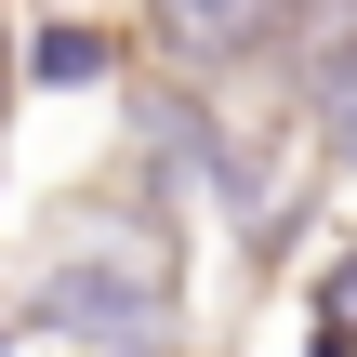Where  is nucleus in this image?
<instances>
[{"instance_id":"5","label":"nucleus","mask_w":357,"mask_h":357,"mask_svg":"<svg viewBox=\"0 0 357 357\" xmlns=\"http://www.w3.org/2000/svg\"><path fill=\"white\" fill-rule=\"evenodd\" d=\"M318 318H331V331H357V265L331 278V305H318Z\"/></svg>"},{"instance_id":"1","label":"nucleus","mask_w":357,"mask_h":357,"mask_svg":"<svg viewBox=\"0 0 357 357\" xmlns=\"http://www.w3.org/2000/svg\"><path fill=\"white\" fill-rule=\"evenodd\" d=\"M40 305H53L66 331H106V344H159V305H146V278H132V265H66Z\"/></svg>"},{"instance_id":"3","label":"nucleus","mask_w":357,"mask_h":357,"mask_svg":"<svg viewBox=\"0 0 357 357\" xmlns=\"http://www.w3.org/2000/svg\"><path fill=\"white\" fill-rule=\"evenodd\" d=\"M93 66H106L93 26H40V40H26V79H40V93H66V79H93Z\"/></svg>"},{"instance_id":"2","label":"nucleus","mask_w":357,"mask_h":357,"mask_svg":"<svg viewBox=\"0 0 357 357\" xmlns=\"http://www.w3.org/2000/svg\"><path fill=\"white\" fill-rule=\"evenodd\" d=\"M278 13H291V0H159V40H172L185 66H238Z\"/></svg>"},{"instance_id":"4","label":"nucleus","mask_w":357,"mask_h":357,"mask_svg":"<svg viewBox=\"0 0 357 357\" xmlns=\"http://www.w3.org/2000/svg\"><path fill=\"white\" fill-rule=\"evenodd\" d=\"M331 146L357 159V79H331Z\"/></svg>"}]
</instances>
